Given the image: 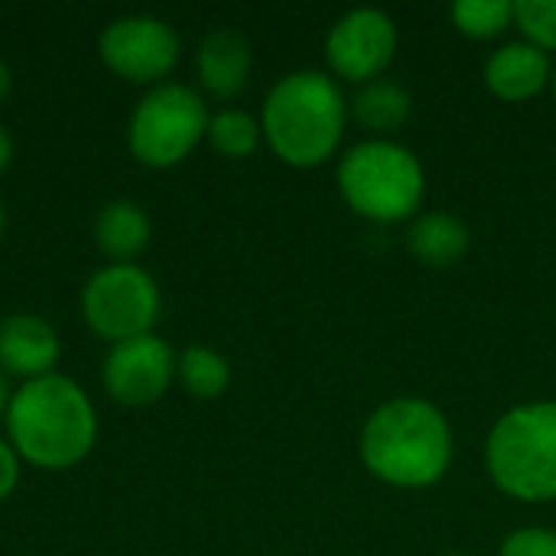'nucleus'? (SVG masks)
I'll return each instance as SVG.
<instances>
[{
	"label": "nucleus",
	"mask_w": 556,
	"mask_h": 556,
	"mask_svg": "<svg viewBox=\"0 0 556 556\" xmlns=\"http://www.w3.org/2000/svg\"><path fill=\"white\" fill-rule=\"evenodd\" d=\"M469 248H472V231L453 212H440V208L420 212L407 225V251L424 267L450 270L469 254Z\"/></svg>",
	"instance_id": "nucleus-14"
},
{
	"label": "nucleus",
	"mask_w": 556,
	"mask_h": 556,
	"mask_svg": "<svg viewBox=\"0 0 556 556\" xmlns=\"http://www.w3.org/2000/svg\"><path fill=\"white\" fill-rule=\"evenodd\" d=\"M446 556H472V554H446Z\"/></svg>",
	"instance_id": "nucleus-28"
},
{
	"label": "nucleus",
	"mask_w": 556,
	"mask_h": 556,
	"mask_svg": "<svg viewBox=\"0 0 556 556\" xmlns=\"http://www.w3.org/2000/svg\"><path fill=\"white\" fill-rule=\"evenodd\" d=\"M264 147L290 169H319L339 160L349 130V94L326 68L280 75L261 101Z\"/></svg>",
	"instance_id": "nucleus-2"
},
{
	"label": "nucleus",
	"mask_w": 556,
	"mask_h": 556,
	"mask_svg": "<svg viewBox=\"0 0 556 556\" xmlns=\"http://www.w3.org/2000/svg\"><path fill=\"white\" fill-rule=\"evenodd\" d=\"M450 20L466 39L492 42L515 29V0H456L450 7Z\"/></svg>",
	"instance_id": "nucleus-19"
},
{
	"label": "nucleus",
	"mask_w": 556,
	"mask_h": 556,
	"mask_svg": "<svg viewBox=\"0 0 556 556\" xmlns=\"http://www.w3.org/2000/svg\"><path fill=\"white\" fill-rule=\"evenodd\" d=\"M456 459V433L446 410L420 394L381 401L358 430L362 469L401 492L440 485Z\"/></svg>",
	"instance_id": "nucleus-1"
},
{
	"label": "nucleus",
	"mask_w": 556,
	"mask_h": 556,
	"mask_svg": "<svg viewBox=\"0 0 556 556\" xmlns=\"http://www.w3.org/2000/svg\"><path fill=\"white\" fill-rule=\"evenodd\" d=\"M205 140L212 143V150H218L228 160H248L264 143L261 117L244 111V108H238V104H225V108L212 111Z\"/></svg>",
	"instance_id": "nucleus-18"
},
{
	"label": "nucleus",
	"mask_w": 556,
	"mask_h": 556,
	"mask_svg": "<svg viewBox=\"0 0 556 556\" xmlns=\"http://www.w3.org/2000/svg\"><path fill=\"white\" fill-rule=\"evenodd\" d=\"M551 94L556 98V59H554V72H551Z\"/></svg>",
	"instance_id": "nucleus-27"
},
{
	"label": "nucleus",
	"mask_w": 556,
	"mask_h": 556,
	"mask_svg": "<svg viewBox=\"0 0 556 556\" xmlns=\"http://www.w3.org/2000/svg\"><path fill=\"white\" fill-rule=\"evenodd\" d=\"M336 189L358 218L371 225H401L424 212L427 166L397 137H362L339 153Z\"/></svg>",
	"instance_id": "nucleus-4"
},
{
	"label": "nucleus",
	"mask_w": 556,
	"mask_h": 556,
	"mask_svg": "<svg viewBox=\"0 0 556 556\" xmlns=\"http://www.w3.org/2000/svg\"><path fill=\"white\" fill-rule=\"evenodd\" d=\"M489 482L518 505L556 502V401H525L495 417L485 437Z\"/></svg>",
	"instance_id": "nucleus-5"
},
{
	"label": "nucleus",
	"mask_w": 556,
	"mask_h": 556,
	"mask_svg": "<svg viewBox=\"0 0 556 556\" xmlns=\"http://www.w3.org/2000/svg\"><path fill=\"white\" fill-rule=\"evenodd\" d=\"M98 52L114 75L153 88L169 81L176 72L182 59V36L156 13H121L101 29Z\"/></svg>",
	"instance_id": "nucleus-9"
},
{
	"label": "nucleus",
	"mask_w": 556,
	"mask_h": 556,
	"mask_svg": "<svg viewBox=\"0 0 556 556\" xmlns=\"http://www.w3.org/2000/svg\"><path fill=\"white\" fill-rule=\"evenodd\" d=\"M176 358L179 352L156 332L114 342L101 362V384L117 404L147 407L173 388Z\"/></svg>",
	"instance_id": "nucleus-10"
},
{
	"label": "nucleus",
	"mask_w": 556,
	"mask_h": 556,
	"mask_svg": "<svg viewBox=\"0 0 556 556\" xmlns=\"http://www.w3.org/2000/svg\"><path fill=\"white\" fill-rule=\"evenodd\" d=\"M551 72H554V55L544 49L531 46L528 39H505L498 42L485 65H482V81L489 94H495L505 104H525L544 91H551Z\"/></svg>",
	"instance_id": "nucleus-12"
},
{
	"label": "nucleus",
	"mask_w": 556,
	"mask_h": 556,
	"mask_svg": "<svg viewBox=\"0 0 556 556\" xmlns=\"http://www.w3.org/2000/svg\"><path fill=\"white\" fill-rule=\"evenodd\" d=\"M254 52L241 29L215 26L195 46V78L199 91L218 101L238 98L251 81Z\"/></svg>",
	"instance_id": "nucleus-13"
},
{
	"label": "nucleus",
	"mask_w": 556,
	"mask_h": 556,
	"mask_svg": "<svg viewBox=\"0 0 556 556\" xmlns=\"http://www.w3.org/2000/svg\"><path fill=\"white\" fill-rule=\"evenodd\" d=\"M59 355L62 339L46 316L33 309H16L0 319V371L7 378H20V384L46 378L55 371Z\"/></svg>",
	"instance_id": "nucleus-11"
},
{
	"label": "nucleus",
	"mask_w": 556,
	"mask_h": 556,
	"mask_svg": "<svg viewBox=\"0 0 556 556\" xmlns=\"http://www.w3.org/2000/svg\"><path fill=\"white\" fill-rule=\"evenodd\" d=\"M515 29L556 59V0H515Z\"/></svg>",
	"instance_id": "nucleus-20"
},
{
	"label": "nucleus",
	"mask_w": 556,
	"mask_h": 556,
	"mask_svg": "<svg viewBox=\"0 0 556 556\" xmlns=\"http://www.w3.org/2000/svg\"><path fill=\"white\" fill-rule=\"evenodd\" d=\"M10 88H13V72H10V65H7V62L0 59V104L7 101Z\"/></svg>",
	"instance_id": "nucleus-24"
},
{
	"label": "nucleus",
	"mask_w": 556,
	"mask_h": 556,
	"mask_svg": "<svg viewBox=\"0 0 556 556\" xmlns=\"http://www.w3.org/2000/svg\"><path fill=\"white\" fill-rule=\"evenodd\" d=\"M176 381L199 401H215L231 388V362L212 345H186L176 358Z\"/></svg>",
	"instance_id": "nucleus-17"
},
{
	"label": "nucleus",
	"mask_w": 556,
	"mask_h": 556,
	"mask_svg": "<svg viewBox=\"0 0 556 556\" xmlns=\"http://www.w3.org/2000/svg\"><path fill=\"white\" fill-rule=\"evenodd\" d=\"M81 316L88 329L104 339L108 345L156 332L160 313H163V293L156 277L137 264H101L98 270L88 274L78 293Z\"/></svg>",
	"instance_id": "nucleus-7"
},
{
	"label": "nucleus",
	"mask_w": 556,
	"mask_h": 556,
	"mask_svg": "<svg viewBox=\"0 0 556 556\" xmlns=\"http://www.w3.org/2000/svg\"><path fill=\"white\" fill-rule=\"evenodd\" d=\"M212 108L199 85L189 81H160L140 94L127 117V147L137 163L150 169L179 166L208 130Z\"/></svg>",
	"instance_id": "nucleus-6"
},
{
	"label": "nucleus",
	"mask_w": 556,
	"mask_h": 556,
	"mask_svg": "<svg viewBox=\"0 0 556 556\" xmlns=\"http://www.w3.org/2000/svg\"><path fill=\"white\" fill-rule=\"evenodd\" d=\"M3 437L26 466L65 472L98 443V410L91 394L68 375L52 371L13 388Z\"/></svg>",
	"instance_id": "nucleus-3"
},
{
	"label": "nucleus",
	"mask_w": 556,
	"mask_h": 556,
	"mask_svg": "<svg viewBox=\"0 0 556 556\" xmlns=\"http://www.w3.org/2000/svg\"><path fill=\"white\" fill-rule=\"evenodd\" d=\"M10 163H13V134H10V127L0 121V173H3Z\"/></svg>",
	"instance_id": "nucleus-23"
},
{
	"label": "nucleus",
	"mask_w": 556,
	"mask_h": 556,
	"mask_svg": "<svg viewBox=\"0 0 556 556\" xmlns=\"http://www.w3.org/2000/svg\"><path fill=\"white\" fill-rule=\"evenodd\" d=\"M410 114H414L410 91L401 81H391V78L368 81V85L355 88V94L349 98V117L368 137L394 140V134L410 121Z\"/></svg>",
	"instance_id": "nucleus-16"
},
{
	"label": "nucleus",
	"mask_w": 556,
	"mask_h": 556,
	"mask_svg": "<svg viewBox=\"0 0 556 556\" xmlns=\"http://www.w3.org/2000/svg\"><path fill=\"white\" fill-rule=\"evenodd\" d=\"M3 228H7V208H3V199H0V238H3Z\"/></svg>",
	"instance_id": "nucleus-26"
},
{
	"label": "nucleus",
	"mask_w": 556,
	"mask_h": 556,
	"mask_svg": "<svg viewBox=\"0 0 556 556\" xmlns=\"http://www.w3.org/2000/svg\"><path fill=\"white\" fill-rule=\"evenodd\" d=\"M10 394H13V388H10V378H7V375L0 371V424H3V414H7Z\"/></svg>",
	"instance_id": "nucleus-25"
},
{
	"label": "nucleus",
	"mask_w": 556,
	"mask_h": 556,
	"mask_svg": "<svg viewBox=\"0 0 556 556\" xmlns=\"http://www.w3.org/2000/svg\"><path fill=\"white\" fill-rule=\"evenodd\" d=\"M94 244L98 251L111 261V264H127L137 261L153 235L150 215L140 202L134 199H111L98 208L94 225H91Z\"/></svg>",
	"instance_id": "nucleus-15"
},
{
	"label": "nucleus",
	"mask_w": 556,
	"mask_h": 556,
	"mask_svg": "<svg viewBox=\"0 0 556 556\" xmlns=\"http://www.w3.org/2000/svg\"><path fill=\"white\" fill-rule=\"evenodd\" d=\"M495 556H556V531L541 525L515 528L502 538Z\"/></svg>",
	"instance_id": "nucleus-21"
},
{
	"label": "nucleus",
	"mask_w": 556,
	"mask_h": 556,
	"mask_svg": "<svg viewBox=\"0 0 556 556\" xmlns=\"http://www.w3.org/2000/svg\"><path fill=\"white\" fill-rule=\"evenodd\" d=\"M20 476H23V459H20V453L10 446V440L0 433V502H7V498L16 492Z\"/></svg>",
	"instance_id": "nucleus-22"
},
{
	"label": "nucleus",
	"mask_w": 556,
	"mask_h": 556,
	"mask_svg": "<svg viewBox=\"0 0 556 556\" xmlns=\"http://www.w3.org/2000/svg\"><path fill=\"white\" fill-rule=\"evenodd\" d=\"M401 49V29L394 16L381 7H352L326 33L323 55L326 72L339 85L362 88L384 78Z\"/></svg>",
	"instance_id": "nucleus-8"
}]
</instances>
